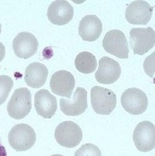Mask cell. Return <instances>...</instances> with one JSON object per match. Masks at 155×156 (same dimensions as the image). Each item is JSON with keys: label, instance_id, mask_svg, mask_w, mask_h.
Returning <instances> with one entry per match:
<instances>
[{"label": "cell", "instance_id": "obj_6", "mask_svg": "<svg viewBox=\"0 0 155 156\" xmlns=\"http://www.w3.org/2000/svg\"><path fill=\"white\" fill-rule=\"evenodd\" d=\"M102 45L108 53L121 59L129 57V45L125 33L122 31L114 29L109 31L104 37Z\"/></svg>", "mask_w": 155, "mask_h": 156}, {"label": "cell", "instance_id": "obj_25", "mask_svg": "<svg viewBox=\"0 0 155 156\" xmlns=\"http://www.w3.org/2000/svg\"><path fill=\"white\" fill-rule=\"evenodd\" d=\"M51 156H63L62 154H53V155H51Z\"/></svg>", "mask_w": 155, "mask_h": 156}, {"label": "cell", "instance_id": "obj_3", "mask_svg": "<svg viewBox=\"0 0 155 156\" xmlns=\"http://www.w3.org/2000/svg\"><path fill=\"white\" fill-rule=\"evenodd\" d=\"M32 109V94L27 88H18L8 103L7 110L9 116L21 120L29 114Z\"/></svg>", "mask_w": 155, "mask_h": 156}, {"label": "cell", "instance_id": "obj_19", "mask_svg": "<svg viewBox=\"0 0 155 156\" xmlns=\"http://www.w3.org/2000/svg\"><path fill=\"white\" fill-rule=\"evenodd\" d=\"M13 87L12 78L6 75L0 76V105L5 102Z\"/></svg>", "mask_w": 155, "mask_h": 156}, {"label": "cell", "instance_id": "obj_22", "mask_svg": "<svg viewBox=\"0 0 155 156\" xmlns=\"http://www.w3.org/2000/svg\"><path fill=\"white\" fill-rule=\"evenodd\" d=\"M5 57V47L2 42H0V62L3 60Z\"/></svg>", "mask_w": 155, "mask_h": 156}, {"label": "cell", "instance_id": "obj_13", "mask_svg": "<svg viewBox=\"0 0 155 156\" xmlns=\"http://www.w3.org/2000/svg\"><path fill=\"white\" fill-rule=\"evenodd\" d=\"M76 81L72 73L67 71H58L51 76L50 87L51 91L57 96L71 98L74 90Z\"/></svg>", "mask_w": 155, "mask_h": 156}, {"label": "cell", "instance_id": "obj_15", "mask_svg": "<svg viewBox=\"0 0 155 156\" xmlns=\"http://www.w3.org/2000/svg\"><path fill=\"white\" fill-rule=\"evenodd\" d=\"M34 106L37 113L45 119H51L57 109V98L47 89L38 90L34 97Z\"/></svg>", "mask_w": 155, "mask_h": 156}, {"label": "cell", "instance_id": "obj_18", "mask_svg": "<svg viewBox=\"0 0 155 156\" xmlns=\"http://www.w3.org/2000/svg\"><path fill=\"white\" fill-rule=\"evenodd\" d=\"M76 68L81 73L90 74L95 72L97 67V61L96 57L89 51L80 52L75 60Z\"/></svg>", "mask_w": 155, "mask_h": 156}, {"label": "cell", "instance_id": "obj_8", "mask_svg": "<svg viewBox=\"0 0 155 156\" xmlns=\"http://www.w3.org/2000/svg\"><path fill=\"white\" fill-rule=\"evenodd\" d=\"M133 140L138 150L141 152H149L155 147V126L144 120L138 124L133 134Z\"/></svg>", "mask_w": 155, "mask_h": 156}, {"label": "cell", "instance_id": "obj_14", "mask_svg": "<svg viewBox=\"0 0 155 156\" xmlns=\"http://www.w3.org/2000/svg\"><path fill=\"white\" fill-rule=\"evenodd\" d=\"M74 9L67 1L57 0L50 4L48 10V18L51 23L62 26L72 21Z\"/></svg>", "mask_w": 155, "mask_h": 156}, {"label": "cell", "instance_id": "obj_17", "mask_svg": "<svg viewBox=\"0 0 155 156\" xmlns=\"http://www.w3.org/2000/svg\"><path fill=\"white\" fill-rule=\"evenodd\" d=\"M48 76L47 66L40 62H33L29 64L25 71L24 80L32 88H40L44 86Z\"/></svg>", "mask_w": 155, "mask_h": 156}, {"label": "cell", "instance_id": "obj_23", "mask_svg": "<svg viewBox=\"0 0 155 156\" xmlns=\"http://www.w3.org/2000/svg\"><path fill=\"white\" fill-rule=\"evenodd\" d=\"M0 156H7V150L3 144H0Z\"/></svg>", "mask_w": 155, "mask_h": 156}, {"label": "cell", "instance_id": "obj_10", "mask_svg": "<svg viewBox=\"0 0 155 156\" xmlns=\"http://www.w3.org/2000/svg\"><path fill=\"white\" fill-rule=\"evenodd\" d=\"M120 74L121 67L119 63L111 57H103L100 60L95 76L99 83L110 85L118 81Z\"/></svg>", "mask_w": 155, "mask_h": 156}, {"label": "cell", "instance_id": "obj_24", "mask_svg": "<svg viewBox=\"0 0 155 156\" xmlns=\"http://www.w3.org/2000/svg\"><path fill=\"white\" fill-rule=\"evenodd\" d=\"M1 32H2V26H1V23H0V34H1Z\"/></svg>", "mask_w": 155, "mask_h": 156}, {"label": "cell", "instance_id": "obj_16", "mask_svg": "<svg viewBox=\"0 0 155 156\" xmlns=\"http://www.w3.org/2000/svg\"><path fill=\"white\" fill-rule=\"evenodd\" d=\"M102 30V23L97 16L86 15L80 22L78 33L84 41L94 42L100 37Z\"/></svg>", "mask_w": 155, "mask_h": 156}, {"label": "cell", "instance_id": "obj_2", "mask_svg": "<svg viewBox=\"0 0 155 156\" xmlns=\"http://www.w3.org/2000/svg\"><path fill=\"white\" fill-rule=\"evenodd\" d=\"M36 132L27 124H18L12 127L9 134V143L16 151H26L36 143Z\"/></svg>", "mask_w": 155, "mask_h": 156}, {"label": "cell", "instance_id": "obj_12", "mask_svg": "<svg viewBox=\"0 0 155 156\" xmlns=\"http://www.w3.org/2000/svg\"><path fill=\"white\" fill-rule=\"evenodd\" d=\"M12 48L17 57L27 59L37 52L38 41L33 33L22 32L13 39Z\"/></svg>", "mask_w": 155, "mask_h": 156}, {"label": "cell", "instance_id": "obj_5", "mask_svg": "<svg viewBox=\"0 0 155 156\" xmlns=\"http://www.w3.org/2000/svg\"><path fill=\"white\" fill-rule=\"evenodd\" d=\"M129 43L134 54L143 55L155 45V32L152 27H134L129 32Z\"/></svg>", "mask_w": 155, "mask_h": 156}, {"label": "cell", "instance_id": "obj_11", "mask_svg": "<svg viewBox=\"0 0 155 156\" xmlns=\"http://www.w3.org/2000/svg\"><path fill=\"white\" fill-rule=\"evenodd\" d=\"M152 14V6L146 1H134L126 8V20L131 24L145 25L150 21Z\"/></svg>", "mask_w": 155, "mask_h": 156}, {"label": "cell", "instance_id": "obj_21", "mask_svg": "<svg viewBox=\"0 0 155 156\" xmlns=\"http://www.w3.org/2000/svg\"><path fill=\"white\" fill-rule=\"evenodd\" d=\"M154 52H153L152 54L150 55L151 56V58H150L151 62H149L147 59L144 62V71L152 77L154 75Z\"/></svg>", "mask_w": 155, "mask_h": 156}, {"label": "cell", "instance_id": "obj_7", "mask_svg": "<svg viewBox=\"0 0 155 156\" xmlns=\"http://www.w3.org/2000/svg\"><path fill=\"white\" fill-rule=\"evenodd\" d=\"M121 105L128 113L140 115L148 108V97L143 90L138 88H129L121 96Z\"/></svg>", "mask_w": 155, "mask_h": 156}, {"label": "cell", "instance_id": "obj_4", "mask_svg": "<svg viewBox=\"0 0 155 156\" xmlns=\"http://www.w3.org/2000/svg\"><path fill=\"white\" fill-rule=\"evenodd\" d=\"M83 134L80 126L71 120L63 121L55 129V139L60 145L74 148L82 140Z\"/></svg>", "mask_w": 155, "mask_h": 156}, {"label": "cell", "instance_id": "obj_20", "mask_svg": "<svg viewBox=\"0 0 155 156\" xmlns=\"http://www.w3.org/2000/svg\"><path fill=\"white\" fill-rule=\"evenodd\" d=\"M75 156H101V151L93 144H85L77 150Z\"/></svg>", "mask_w": 155, "mask_h": 156}, {"label": "cell", "instance_id": "obj_9", "mask_svg": "<svg viewBox=\"0 0 155 156\" xmlns=\"http://www.w3.org/2000/svg\"><path fill=\"white\" fill-rule=\"evenodd\" d=\"M60 107L63 113L69 116H77L83 114L88 107L86 90L83 87H77L72 101L66 98L60 100Z\"/></svg>", "mask_w": 155, "mask_h": 156}, {"label": "cell", "instance_id": "obj_1", "mask_svg": "<svg viewBox=\"0 0 155 156\" xmlns=\"http://www.w3.org/2000/svg\"><path fill=\"white\" fill-rule=\"evenodd\" d=\"M90 101L96 113L108 115L116 107V95L110 89L96 86L90 90Z\"/></svg>", "mask_w": 155, "mask_h": 156}]
</instances>
